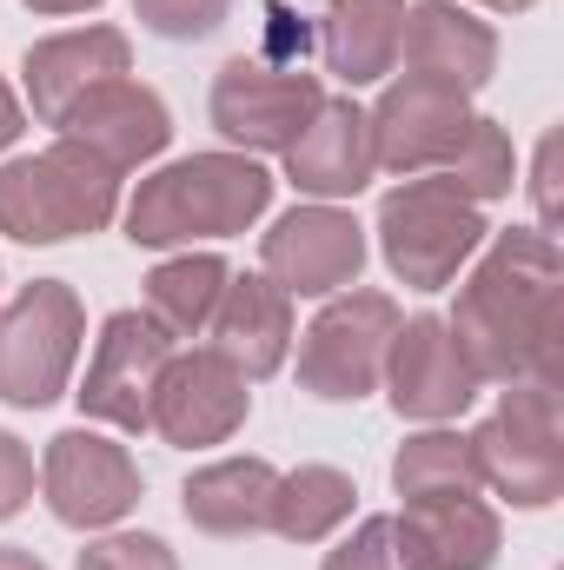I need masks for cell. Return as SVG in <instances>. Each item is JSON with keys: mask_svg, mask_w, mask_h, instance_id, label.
Returning a JSON list of instances; mask_svg holds the SVG:
<instances>
[{"mask_svg": "<svg viewBox=\"0 0 564 570\" xmlns=\"http://www.w3.org/2000/svg\"><path fill=\"white\" fill-rule=\"evenodd\" d=\"M451 338L492 385H558L564 372V259L538 226H512L478 246V266L458 285Z\"/></svg>", "mask_w": 564, "mask_h": 570, "instance_id": "obj_1", "label": "cell"}, {"mask_svg": "<svg viewBox=\"0 0 564 570\" xmlns=\"http://www.w3.org/2000/svg\"><path fill=\"white\" fill-rule=\"evenodd\" d=\"M273 206V173L253 153H193L140 179L127 199V239L134 246H193V239H233Z\"/></svg>", "mask_w": 564, "mask_h": 570, "instance_id": "obj_2", "label": "cell"}, {"mask_svg": "<svg viewBox=\"0 0 564 570\" xmlns=\"http://www.w3.org/2000/svg\"><path fill=\"white\" fill-rule=\"evenodd\" d=\"M114 213H120V173L74 140H54L0 166V233L20 246H67L80 233H107Z\"/></svg>", "mask_w": 564, "mask_h": 570, "instance_id": "obj_3", "label": "cell"}, {"mask_svg": "<svg viewBox=\"0 0 564 570\" xmlns=\"http://www.w3.org/2000/svg\"><path fill=\"white\" fill-rule=\"evenodd\" d=\"M379 253L392 266V279L412 292H445L458 279L478 246H485V213L451 186V179H406L379 199Z\"/></svg>", "mask_w": 564, "mask_h": 570, "instance_id": "obj_4", "label": "cell"}, {"mask_svg": "<svg viewBox=\"0 0 564 570\" xmlns=\"http://www.w3.org/2000/svg\"><path fill=\"white\" fill-rule=\"evenodd\" d=\"M87 338V305L67 279H33L0 305V399L40 412L67 392Z\"/></svg>", "mask_w": 564, "mask_h": 570, "instance_id": "obj_5", "label": "cell"}, {"mask_svg": "<svg viewBox=\"0 0 564 570\" xmlns=\"http://www.w3.org/2000/svg\"><path fill=\"white\" fill-rule=\"evenodd\" d=\"M478 478L512 511H552L564 498V431H558V385H512L498 412L471 431Z\"/></svg>", "mask_w": 564, "mask_h": 570, "instance_id": "obj_6", "label": "cell"}, {"mask_svg": "<svg viewBox=\"0 0 564 570\" xmlns=\"http://www.w3.org/2000/svg\"><path fill=\"white\" fill-rule=\"evenodd\" d=\"M399 332L392 292H332L325 312L292 338L299 345V385L325 405H359L386 379V345Z\"/></svg>", "mask_w": 564, "mask_h": 570, "instance_id": "obj_7", "label": "cell"}, {"mask_svg": "<svg viewBox=\"0 0 564 570\" xmlns=\"http://www.w3.org/2000/svg\"><path fill=\"white\" fill-rule=\"evenodd\" d=\"M40 491H47V511L67 531H114L140 504L146 478L120 438L74 425V431H60V438H47Z\"/></svg>", "mask_w": 564, "mask_h": 570, "instance_id": "obj_8", "label": "cell"}, {"mask_svg": "<svg viewBox=\"0 0 564 570\" xmlns=\"http://www.w3.org/2000/svg\"><path fill=\"white\" fill-rule=\"evenodd\" d=\"M325 107V87L319 73L305 67H273V60H226L213 73V127L240 153H285V146L305 134V120Z\"/></svg>", "mask_w": 564, "mask_h": 570, "instance_id": "obj_9", "label": "cell"}, {"mask_svg": "<svg viewBox=\"0 0 564 570\" xmlns=\"http://www.w3.org/2000/svg\"><path fill=\"white\" fill-rule=\"evenodd\" d=\"M471 94L458 87H438V80H419V73H399L379 107L366 114L372 127V159L399 179H425V173H445L451 153L471 134Z\"/></svg>", "mask_w": 564, "mask_h": 570, "instance_id": "obj_10", "label": "cell"}, {"mask_svg": "<svg viewBox=\"0 0 564 570\" xmlns=\"http://www.w3.org/2000/svg\"><path fill=\"white\" fill-rule=\"evenodd\" d=\"M260 273L280 285L285 298H332L352 292L366 273V226L325 199L292 206L273 219V233L260 239Z\"/></svg>", "mask_w": 564, "mask_h": 570, "instance_id": "obj_11", "label": "cell"}, {"mask_svg": "<svg viewBox=\"0 0 564 570\" xmlns=\"http://www.w3.org/2000/svg\"><path fill=\"white\" fill-rule=\"evenodd\" d=\"M379 385H386L399 419L451 425L458 412H471L485 379L471 372V358L458 352V338H451V325L438 312H412V318H399V332L386 345V379Z\"/></svg>", "mask_w": 564, "mask_h": 570, "instance_id": "obj_12", "label": "cell"}, {"mask_svg": "<svg viewBox=\"0 0 564 570\" xmlns=\"http://www.w3.org/2000/svg\"><path fill=\"white\" fill-rule=\"evenodd\" d=\"M246 412H253L246 379L220 352L200 345V352H173L166 358V372L153 385V405H146V431H159L179 451H206V444H226L246 425Z\"/></svg>", "mask_w": 564, "mask_h": 570, "instance_id": "obj_13", "label": "cell"}, {"mask_svg": "<svg viewBox=\"0 0 564 570\" xmlns=\"http://www.w3.org/2000/svg\"><path fill=\"white\" fill-rule=\"evenodd\" d=\"M179 345L146 318V312H114L94 338V358H87V379H80V412L94 425L114 431H146V405H153V385L166 372Z\"/></svg>", "mask_w": 564, "mask_h": 570, "instance_id": "obj_14", "label": "cell"}, {"mask_svg": "<svg viewBox=\"0 0 564 570\" xmlns=\"http://www.w3.org/2000/svg\"><path fill=\"white\" fill-rule=\"evenodd\" d=\"M60 140L87 146L94 159H107L120 179L146 166V159H159L166 140H173V114H166V100L140 87L134 73H120V80H100L94 94H80L74 107H67V120H60Z\"/></svg>", "mask_w": 564, "mask_h": 570, "instance_id": "obj_15", "label": "cell"}, {"mask_svg": "<svg viewBox=\"0 0 564 570\" xmlns=\"http://www.w3.org/2000/svg\"><path fill=\"white\" fill-rule=\"evenodd\" d=\"M27 107L40 127H60L67 107L80 94H94L100 80L134 73V40L120 27H74V33H47L27 47Z\"/></svg>", "mask_w": 564, "mask_h": 570, "instance_id": "obj_16", "label": "cell"}, {"mask_svg": "<svg viewBox=\"0 0 564 570\" xmlns=\"http://www.w3.org/2000/svg\"><path fill=\"white\" fill-rule=\"evenodd\" d=\"M292 338H299V325H292V298H285L266 273H240V279H226L220 305H213V318H206V352H220V358L253 385V379H273V372H280L285 352H292Z\"/></svg>", "mask_w": 564, "mask_h": 570, "instance_id": "obj_17", "label": "cell"}, {"mask_svg": "<svg viewBox=\"0 0 564 570\" xmlns=\"http://www.w3.org/2000/svg\"><path fill=\"white\" fill-rule=\"evenodd\" d=\"M399 60H406V73H419V80L478 94V87L498 73V33H492L478 13H465L458 0H419V7H406Z\"/></svg>", "mask_w": 564, "mask_h": 570, "instance_id": "obj_18", "label": "cell"}, {"mask_svg": "<svg viewBox=\"0 0 564 570\" xmlns=\"http://www.w3.org/2000/svg\"><path fill=\"white\" fill-rule=\"evenodd\" d=\"M285 159V179L299 186V193H312V199H352V193H366L372 186V173H379V159H372V127H366V107L346 94V100H325L312 120H305V134L280 153Z\"/></svg>", "mask_w": 564, "mask_h": 570, "instance_id": "obj_19", "label": "cell"}, {"mask_svg": "<svg viewBox=\"0 0 564 570\" xmlns=\"http://www.w3.org/2000/svg\"><path fill=\"white\" fill-rule=\"evenodd\" d=\"M392 531H399V551H406L412 570H492L498 564V544H505L498 511L478 491H465V498H419V504H406L392 518Z\"/></svg>", "mask_w": 564, "mask_h": 570, "instance_id": "obj_20", "label": "cell"}, {"mask_svg": "<svg viewBox=\"0 0 564 570\" xmlns=\"http://www.w3.org/2000/svg\"><path fill=\"white\" fill-rule=\"evenodd\" d=\"M273 491H280V471L266 458H220L186 478L179 504H186V524L206 538H260L273 518Z\"/></svg>", "mask_w": 564, "mask_h": 570, "instance_id": "obj_21", "label": "cell"}, {"mask_svg": "<svg viewBox=\"0 0 564 570\" xmlns=\"http://www.w3.org/2000/svg\"><path fill=\"white\" fill-rule=\"evenodd\" d=\"M399 33H406V0H332L319 20V53L325 73L346 87H372L399 67Z\"/></svg>", "mask_w": 564, "mask_h": 570, "instance_id": "obj_22", "label": "cell"}, {"mask_svg": "<svg viewBox=\"0 0 564 570\" xmlns=\"http://www.w3.org/2000/svg\"><path fill=\"white\" fill-rule=\"evenodd\" d=\"M226 259L220 253H173V259H159L153 273H146V318L179 345V338H206V318H213V305H220V292H226Z\"/></svg>", "mask_w": 564, "mask_h": 570, "instance_id": "obj_23", "label": "cell"}, {"mask_svg": "<svg viewBox=\"0 0 564 570\" xmlns=\"http://www.w3.org/2000/svg\"><path fill=\"white\" fill-rule=\"evenodd\" d=\"M352 478L339 464H299V471H280V491H273V518L266 531L285 538V544H325L346 518H352Z\"/></svg>", "mask_w": 564, "mask_h": 570, "instance_id": "obj_24", "label": "cell"}, {"mask_svg": "<svg viewBox=\"0 0 564 570\" xmlns=\"http://www.w3.org/2000/svg\"><path fill=\"white\" fill-rule=\"evenodd\" d=\"M392 491L406 504L419 498H465V491H485L478 478V451H471V431H445V425H425L399 444L392 458Z\"/></svg>", "mask_w": 564, "mask_h": 570, "instance_id": "obj_25", "label": "cell"}, {"mask_svg": "<svg viewBox=\"0 0 564 570\" xmlns=\"http://www.w3.org/2000/svg\"><path fill=\"white\" fill-rule=\"evenodd\" d=\"M438 179H451L471 206H485V199H505L512 193V179H518V159H512V134L498 127V120H471V134L465 146L451 153V166L438 173Z\"/></svg>", "mask_w": 564, "mask_h": 570, "instance_id": "obj_26", "label": "cell"}, {"mask_svg": "<svg viewBox=\"0 0 564 570\" xmlns=\"http://www.w3.org/2000/svg\"><path fill=\"white\" fill-rule=\"evenodd\" d=\"M233 13V0H134V20L159 40H206L220 33Z\"/></svg>", "mask_w": 564, "mask_h": 570, "instance_id": "obj_27", "label": "cell"}, {"mask_svg": "<svg viewBox=\"0 0 564 570\" xmlns=\"http://www.w3.org/2000/svg\"><path fill=\"white\" fill-rule=\"evenodd\" d=\"M74 570H179V558L166 551V538H146V531H107L80 551Z\"/></svg>", "mask_w": 564, "mask_h": 570, "instance_id": "obj_28", "label": "cell"}, {"mask_svg": "<svg viewBox=\"0 0 564 570\" xmlns=\"http://www.w3.org/2000/svg\"><path fill=\"white\" fill-rule=\"evenodd\" d=\"M319 570H412V564H406V551H399L392 518H366L339 551H325V564Z\"/></svg>", "mask_w": 564, "mask_h": 570, "instance_id": "obj_29", "label": "cell"}, {"mask_svg": "<svg viewBox=\"0 0 564 570\" xmlns=\"http://www.w3.org/2000/svg\"><path fill=\"white\" fill-rule=\"evenodd\" d=\"M27 504H33V451L13 431H0V524L20 518Z\"/></svg>", "mask_w": 564, "mask_h": 570, "instance_id": "obj_30", "label": "cell"}, {"mask_svg": "<svg viewBox=\"0 0 564 570\" xmlns=\"http://www.w3.org/2000/svg\"><path fill=\"white\" fill-rule=\"evenodd\" d=\"M532 199H538V233H558V134H545V140H538Z\"/></svg>", "mask_w": 564, "mask_h": 570, "instance_id": "obj_31", "label": "cell"}, {"mask_svg": "<svg viewBox=\"0 0 564 570\" xmlns=\"http://www.w3.org/2000/svg\"><path fill=\"white\" fill-rule=\"evenodd\" d=\"M20 134H27V107H20V94H13V87L0 80V153L20 140Z\"/></svg>", "mask_w": 564, "mask_h": 570, "instance_id": "obj_32", "label": "cell"}, {"mask_svg": "<svg viewBox=\"0 0 564 570\" xmlns=\"http://www.w3.org/2000/svg\"><path fill=\"white\" fill-rule=\"evenodd\" d=\"M27 13H47V20H67V13H94L100 0H20Z\"/></svg>", "mask_w": 564, "mask_h": 570, "instance_id": "obj_33", "label": "cell"}, {"mask_svg": "<svg viewBox=\"0 0 564 570\" xmlns=\"http://www.w3.org/2000/svg\"><path fill=\"white\" fill-rule=\"evenodd\" d=\"M0 570H47V564H40L27 544H0Z\"/></svg>", "mask_w": 564, "mask_h": 570, "instance_id": "obj_34", "label": "cell"}, {"mask_svg": "<svg viewBox=\"0 0 564 570\" xmlns=\"http://www.w3.org/2000/svg\"><path fill=\"white\" fill-rule=\"evenodd\" d=\"M478 7H492V13H525V7H538V0H478Z\"/></svg>", "mask_w": 564, "mask_h": 570, "instance_id": "obj_35", "label": "cell"}]
</instances>
